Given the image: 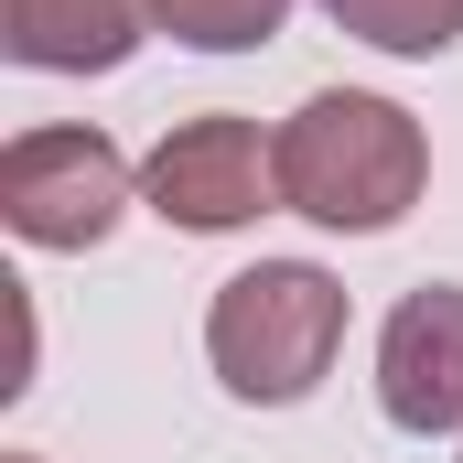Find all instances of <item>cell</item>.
Returning a JSON list of instances; mask_svg holds the SVG:
<instances>
[{"instance_id": "obj_4", "label": "cell", "mask_w": 463, "mask_h": 463, "mask_svg": "<svg viewBox=\"0 0 463 463\" xmlns=\"http://www.w3.org/2000/svg\"><path fill=\"white\" fill-rule=\"evenodd\" d=\"M140 205L184 237H237L280 205V129L237 109H205V118H173L140 162Z\"/></svg>"}, {"instance_id": "obj_10", "label": "cell", "mask_w": 463, "mask_h": 463, "mask_svg": "<svg viewBox=\"0 0 463 463\" xmlns=\"http://www.w3.org/2000/svg\"><path fill=\"white\" fill-rule=\"evenodd\" d=\"M453 463H463V453H453Z\"/></svg>"}, {"instance_id": "obj_3", "label": "cell", "mask_w": 463, "mask_h": 463, "mask_svg": "<svg viewBox=\"0 0 463 463\" xmlns=\"http://www.w3.org/2000/svg\"><path fill=\"white\" fill-rule=\"evenodd\" d=\"M140 205V173L109 129L87 118H54V129H22L0 151V227L22 248H98Z\"/></svg>"}, {"instance_id": "obj_1", "label": "cell", "mask_w": 463, "mask_h": 463, "mask_svg": "<svg viewBox=\"0 0 463 463\" xmlns=\"http://www.w3.org/2000/svg\"><path fill=\"white\" fill-rule=\"evenodd\" d=\"M431 184V129L377 87H313L280 118V205L335 237H388Z\"/></svg>"}, {"instance_id": "obj_2", "label": "cell", "mask_w": 463, "mask_h": 463, "mask_svg": "<svg viewBox=\"0 0 463 463\" xmlns=\"http://www.w3.org/2000/svg\"><path fill=\"white\" fill-rule=\"evenodd\" d=\"M335 355H345V280L324 259H259V269L216 280L205 366L227 377V399L291 410V399H313L335 377Z\"/></svg>"}, {"instance_id": "obj_7", "label": "cell", "mask_w": 463, "mask_h": 463, "mask_svg": "<svg viewBox=\"0 0 463 463\" xmlns=\"http://www.w3.org/2000/svg\"><path fill=\"white\" fill-rule=\"evenodd\" d=\"M313 11L335 33H355V43L399 54V65H431V54L463 43V0H313Z\"/></svg>"}, {"instance_id": "obj_8", "label": "cell", "mask_w": 463, "mask_h": 463, "mask_svg": "<svg viewBox=\"0 0 463 463\" xmlns=\"http://www.w3.org/2000/svg\"><path fill=\"white\" fill-rule=\"evenodd\" d=\"M280 22H291V0H151V33H173L194 54H259V43H280Z\"/></svg>"}, {"instance_id": "obj_6", "label": "cell", "mask_w": 463, "mask_h": 463, "mask_svg": "<svg viewBox=\"0 0 463 463\" xmlns=\"http://www.w3.org/2000/svg\"><path fill=\"white\" fill-rule=\"evenodd\" d=\"M151 43V0H0V54L33 76H109Z\"/></svg>"}, {"instance_id": "obj_9", "label": "cell", "mask_w": 463, "mask_h": 463, "mask_svg": "<svg viewBox=\"0 0 463 463\" xmlns=\"http://www.w3.org/2000/svg\"><path fill=\"white\" fill-rule=\"evenodd\" d=\"M0 463H43V453H0Z\"/></svg>"}, {"instance_id": "obj_5", "label": "cell", "mask_w": 463, "mask_h": 463, "mask_svg": "<svg viewBox=\"0 0 463 463\" xmlns=\"http://www.w3.org/2000/svg\"><path fill=\"white\" fill-rule=\"evenodd\" d=\"M377 410L420 442L463 431V280H420L377 324Z\"/></svg>"}]
</instances>
